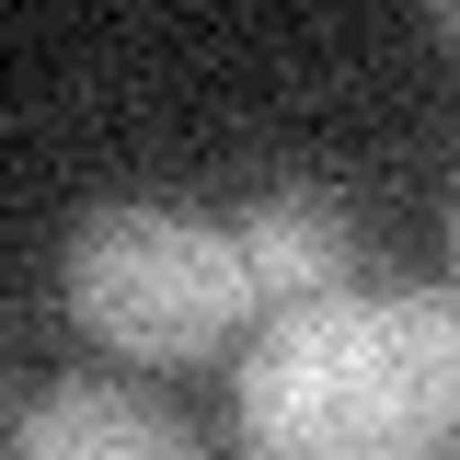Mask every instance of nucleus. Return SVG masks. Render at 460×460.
Returning <instances> with one entry per match:
<instances>
[{
    "label": "nucleus",
    "instance_id": "1",
    "mask_svg": "<svg viewBox=\"0 0 460 460\" xmlns=\"http://www.w3.org/2000/svg\"><path fill=\"white\" fill-rule=\"evenodd\" d=\"M242 460H449L460 449V299L334 288L265 311L230 368Z\"/></svg>",
    "mask_w": 460,
    "mask_h": 460
},
{
    "label": "nucleus",
    "instance_id": "2",
    "mask_svg": "<svg viewBox=\"0 0 460 460\" xmlns=\"http://www.w3.org/2000/svg\"><path fill=\"white\" fill-rule=\"evenodd\" d=\"M69 323L104 345V357H138V368H172V357H219L230 334H253V277L230 253V219H196V208H162V196H104L69 230Z\"/></svg>",
    "mask_w": 460,
    "mask_h": 460
},
{
    "label": "nucleus",
    "instance_id": "5",
    "mask_svg": "<svg viewBox=\"0 0 460 460\" xmlns=\"http://www.w3.org/2000/svg\"><path fill=\"white\" fill-rule=\"evenodd\" d=\"M438 35H449V47H460V0H449V12H438Z\"/></svg>",
    "mask_w": 460,
    "mask_h": 460
},
{
    "label": "nucleus",
    "instance_id": "6",
    "mask_svg": "<svg viewBox=\"0 0 460 460\" xmlns=\"http://www.w3.org/2000/svg\"><path fill=\"white\" fill-rule=\"evenodd\" d=\"M449 277H460V208H449Z\"/></svg>",
    "mask_w": 460,
    "mask_h": 460
},
{
    "label": "nucleus",
    "instance_id": "3",
    "mask_svg": "<svg viewBox=\"0 0 460 460\" xmlns=\"http://www.w3.org/2000/svg\"><path fill=\"white\" fill-rule=\"evenodd\" d=\"M230 253L253 277V311H299V299H334L345 265H357V219L334 208V184H265L242 219H230Z\"/></svg>",
    "mask_w": 460,
    "mask_h": 460
},
{
    "label": "nucleus",
    "instance_id": "4",
    "mask_svg": "<svg viewBox=\"0 0 460 460\" xmlns=\"http://www.w3.org/2000/svg\"><path fill=\"white\" fill-rule=\"evenodd\" d=\"M12 460H196V438L127 380H58L12 426Z\"/></svg>",
    "mask_w": 460,
    "mask_h": 460
}]
</instances>
